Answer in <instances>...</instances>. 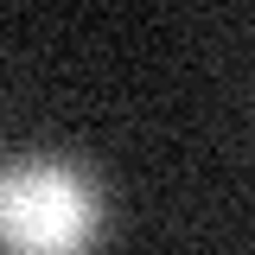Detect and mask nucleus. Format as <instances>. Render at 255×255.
<instances>
[{"label": "nucleus", "instance_id": "f257e3e1", "mask_svg": "<svg viewBox=\"0 0 255 255\" xmlns=\"http://www.w3.org/2000/svg\"><path fill=\"white\" fill-rule=\"evenodd\" d=\"M102 198L64 159H26L0 172V255H90Z\"/></svg>", "mask_w": 255, "mask_h": 255}]
</instances>
